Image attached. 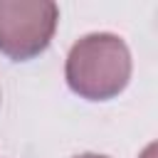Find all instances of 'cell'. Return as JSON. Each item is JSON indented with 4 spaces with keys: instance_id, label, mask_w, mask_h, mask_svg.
Listing matches in <instances>:
<instances>
[{
    "instance_id": "3",
    "label": "cell",
    "mask_w": 158,
    "mask_h": 158,
    "mask_svg": "<svg viewBox=\"0 0 158 158\" xmlns=\"http://www.w3.org/2000/svg\"><path fill=\"white\" fill-rule=\"evenodd\" d=\"M138 158H158V141L148 143V146L141 151V156H138Z\"/></svg>"
},
{
    "instance_id": "1",
    "label": "cell",
    "mask_w": 158,
    "mask_h": 158,
    "mask_svg": "<svg viewBox=\"0 0 158 158\" xmlns=\"http://www.w3.org/2000/svg\"><path fill=\"white\" fill-rule=\"evenodd\" d=\"M69 89L89 101L118 96L131 79V52L118 35L94 32L72 44L64 64Z\"/></svg>"
},
{
    "instance_id": "4",
    "label": "cell",
    "mask_w": 158,
    "mask_h": 158,
    "mask_svg": "<svg viewBox=\"0 0 158 158\" xmlns=\"http://www.w3.org/2000/svg\"><path fill=\"white\" fill-rule=\"evenodd\" d=\"M74 158H109V156H99V153H81V156H74Z\"/></svg>"
},
{
    "instance_id": "2",
    "label": "cell",
    "mask_w": 158,
    "mask_h": 158,
    "mask_svg": "<svg viewBox=\"0 0 158 158\" xmlns=\"http://www.w3.org/2000/svg\"><path fill=\"white\" fill-rule=\"evenodd\" d=\"M59 7L54 2L0 0V52L12 62L42 54L57 30Z\"/></svg>"
}]
</instances>
